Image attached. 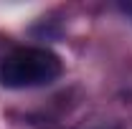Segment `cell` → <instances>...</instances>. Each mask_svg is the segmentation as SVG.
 <instances>
[{"label":"cell","instance_id":"obj_1","mask_svg":"<svg viewBox=\"0 0 132 129\" xmlns=\"http://www.w3.org/2000/svg\"><path fill=\"white\" fill-rule=\"evenodd\" d=\"M61 76V58L48 48H15L0 61V84L8 89L46 86Z\"/></svg>","mask_w":132,"mask_h":129},{"label":"cell","instance_id":"obj_2","mask_svg":"<svg viewBox=\"0 0 132 129\" xmlns=\"http://www.w3.org/2000/svg\"><path fill=\"white\" fill-rule=\"evenodd\" d=\"M122 10H125V13L132 18V3H125V5H122Z\"/></svg>","mask_w":132,"mask_h":129}]
</instances>
